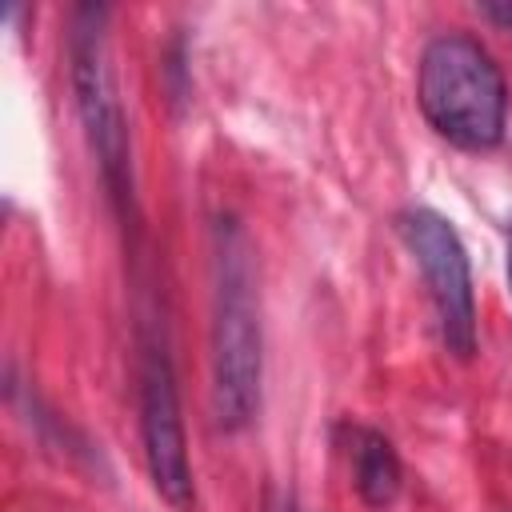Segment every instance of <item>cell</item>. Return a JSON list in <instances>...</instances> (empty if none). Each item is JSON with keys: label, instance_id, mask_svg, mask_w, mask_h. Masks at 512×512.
<instances>
[{"label": "cell", "instance_id": "6da1fadb", "mask_svg": "<svg viewBox=\"0 0 512 512\" xmlns=\"http://www.w3.org/2000/svg\"><path fill=\"white\" fill-rule=\"evenodd\" d=\"M212 416L224 432H240L260 404L264 340L252 244L236 220L212 228Z\"/></svg>", "mask_w": 512, "mask_h": 512}, {"label": "cell", "instance_id": "7a4b0ae2", "mask_svg": "<svg viewBox=\"0 0 512 512\" xmlns=\"http://www.w3.org/2000/svg\"><path fill=\"white\" fill-rule=\"evenodd\" d=\"M416 104L436 136L464 152H488L508 128V84L492 52L468 32H444L424 44Z\"/></svg>", "mask_w": 512, "mask_h": 512}, {"label": "cell", "instance_id": "3957f363", "mask_svg": "<svg viewBox=\"0 0 512 512\" xmlns=\"http://www.w3.org/2000/svg\"><path fill=\"white\" fill-rule=\"evenodd\" d=\"M68 76L76 112L88 136V148L100 164L104 188L116 200V208L132 212V140H128V116L120 104L116 72H112V48H108V8L84 4L72 16L68 32Z\"/></svg>", "mask_w": 512, "mask_h": 512}, {"label": "cell", "instance_id": "277c9868", "mask_svg": "<svg viewBox=\"0 0 512 512\" xmlns=\"http://www.w3.org/2000/svg\"><path fill=\"white\" fill-rule=\"evenodd\" d=\"M396 232L428 284V300L436 308L444 348L460 360H472V352H476V292H472V268H468L460 232L436 208L400 212Z\"/></svg>", "mask_w": 512, "mask_h": 512}, {"label": "cell", "instance_id": "5b68a950", "mask_svg": "<svg viewBox=\"0 0 512 512\" xmlns=\"http://www.w3.org/2000/svg\"><path fill=\"white\" fill-rule=\"evenodd\" d=\"M140 444L156 496L172 512H188L196 500V484L184 440L180 392H176L172 360L156 336H144L140 344Z\"/></svg>", "mask_w": 512, "mask_h": 512}, {"label": "cell", "instance_id": "8992f818", "mask_svg": "<svg viewBox=\"0 0 512 512\" xmlns=\"http://www.w3.org/2000/svg\"><path fill=\"white\" fill-rule=\"evenodd\" d=\"M344 452H348V472H352L360 500L368 508H388L404 484V468H400L392 440L376 428L348 424L344 428Z\"/></svg>", "mask_w": 512, "mask_h": 512}, {"label": "cell", "instance_id": "52a82bcc", "mask_svg": "<svg viewBox=\"0 0 512 512\" xmlns=\"http://www.w3.org/2000/svg\"><path fill=\"white\" fill-rule=\"evenodd\" d=\"M480 16H488L500 28H512V0H484L480 4Z\"/></svg>", "mask_w": 512, "mask_h": 512}, {"label": "cell", "instance_id": "ba28073f", "mask_svg": "<svg viewBox=\"0 0 512 512\" xmlns=\"http://www.w3.org/2000/svg\"><path fill=\"white\" fill-rule=\"evenodd\" d=\"M504 268H508V288H512V224H508V248H504Z\"/></svg>", "mask_w": 512, "mask_h": 512}]
</instances>
